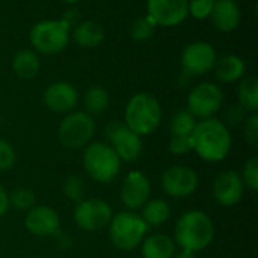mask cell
Segmentation results:
<instances>
[{
  "mask_svg": "<svg viewBox=\"0 0 258 258\" xmlns=\"http://www.w3.org/2000/svg\"><path fill=\"white\" fill-rule=\"evenodd\" d=\"M190 139L194 151H197V154L206 162H221L231 150L230 130L216 118H207L201 122H197Z\"/></svg>",
  "mask_w": 258,
  "mask_h": 258,
  "instance_id": "1",
  "label": "cell"
},
{
  "mask_svg": "<svg viewBox=\"0 0 258 258\" xmlns=\"http://www.w3.org/2000/svg\"><path fill=\"white\" fill-rule=\"evenodd\" d=\"M174 236L175 245L181 249L198 252L212 243L215 237V227L204 212L190 210L177 221Z\"/></svg>",
  "mask_w": 258,
  "mask_h": 258,
  "instance_id": "2",
  "label": "cell"
},
{
  "mask_svg": "<svg viewBox=\"0 0 258 258\" xmlns=\"http://www.w3.org/2000/svg\"><path fill=\"white\" fill-rule=\"evenodd\" d=\"M162 121V107L156 97L147 92L136 94L125 106L124 124L139 136L153 133Z\"/></svg>",
  "mask_w": 258,
  "mask_h": 258,
  "instance_id": "3",
  "label": "cell"
},
{
  "mask_svg": "<svg viewBox=\"0 0 258 258\" xmlns=\"http://www.w3.org/2000/svg\"><path fill=\"white\" fill-rule=\"evenodd\" d=\"M83 166L89 177L95 181L109 183L118 175L121 169V160L110 145L94 142L85 148Z\"/></svg>",
  "mask_w": 258,
  "mask_h": 258,
  "instance_id": "4",
  "label": "cell"
},
{
  "mask_svg": "<svg viewBox=\"0 0 258 258\" xmlns=\"http://www.w3.org/2000/svg\"><path fill=\"white\" fill-rule=\"evenodd\" d=\"M109 236L121 251H133L144 239L148 231V225L141 216L133 212H121L112 218L109 224Z\"/></svg>",
  "mask_w": 258,
  "mask_h": 258,
  "instance_id": "5",
  "label": "cell"
},
{
  "mask_svg": "<svg viewBox=\"0 0 258 258\" xmlns=\"http://www.w3.org/2000/svg\"><path fill=\"white\" fill-rule=\"evenodd\" d=\"M95 132L94 118L86 112H71L59 124V141L68 150H79L89 144Z\"/></svg>",
  "mask_w": 258,
  "mask_h": 258,
  "instance_id": "6",
  "label": "cell"
},
{
  "mask_svg": "<svg viewBox=\"0 0 258 258\" xmlns=\"http://www.w3.org/2000/svg\"><path fill=\"white\" fill-rule=\"evenodd\" d=\"M70 41V30L59 20H44L30 30V42L36 51L54 54L62 51Z\"/></svg>",
  "mask_w": 258,
  "mask_h": 258,
  "instance_id": "7",
  "label": "cell"
},
{
  "mask_svg": "<svg viewBox=\"0 0 258 258\" xmlns=\"http://www.w3.org/2000/svg\"><path fill=\"white\" fill-rule=\"evenodd\" d=\"M224 101L222 89L216 83L203 82L198 83L187 97V110L200 119L212 118L221 107Z\"/></svg>",
  "mask_w": 258,
  "mask_h": 258,
  "instance_id": "8",
  "label": "cell"
},
{
  "mask_svg": "<svg viewBox=\"0 0 258 258\" xmlns=\"http://www.w3.org/2000/svg\"><path fill=\"white\" fill-rule=\"evenodd\" d=\"M106 138L110 147L124 162H135L142 153L141 136L132 132L122 121H112L106 127Z\"/></svg>",
  "mask_w": 258,
  "mask_h": 258,
  "instance_id": "9",
  "label": "cell"
},
{
  "mask_svg": "<svg viewBox=\"0 0 258 258\" xmlns=\"http://www.w3.org/2000/svg\"><path fill=\"white\" fill-rule=\"evenodd\" d=\"M113 218L112 209L101 200H83L74 209V222L85 231H98L110 224Z\"/></svg>",
  "mask_w": 258,
  "mask_h": 258,
  "instance_id": "10",
  "label": "cell"
},
{
  "mask_svg": "<svg viewBox=\"0 0 258 258\" xmlns=\"http://www.w3.org/2000/svg\"><path fill=\"white\" fill-rule=\"evenodd\" d=\"M216 51L212 44L206 41H195L181 53V67L190 76H201L209 73L216 62Z\"/></svg>",
  "mask_w": 258,
  "mask_h": 258,
  "instance_id": "11",
  "label": "cell"
},
{
  "mask_svg": "<svg viewBox=\"0 0 258 258\" xmlns=\"http://www.w3.org/2000/svg\"><path fill=\"white\" fill-rule=\"evenodd\" d=\"M147 11L154 24L163 27L178 26L189 15L187 0H148Z\"/></svg>",
  "mask_w": 258,
  "mask_h": 258,
  "instance_id": "12",
  "label": "cell"
},
{
  "mask_svg": "<svg viewBox=\"0 0 258 258\" xmlns=\"http://www.w3.org/2000/svg\"><path fill=\"white\" fill-rule=\"evenodd\" d=\"M198 187V175L186 166H172L162 175V189L174 198L192 195Z\"/></svg>",
  "mask_w": 258,
  "mask_h": 258,
  "instance_id": "13",
  "label": "cell"
},
{
  "mask_svg": "<svg viewBox=\"0 0 258 258\" xmlns=\"http://www.w3.org/2000/svg\"><path fill=\"white\" fill-rule=\"evenodd\" d=\"M26 230L36 237H50L59 234V215L48 206L32 207L24 218Z\"/></svg>",
  "mask_w": 258,
  "mask_h": 258,
  "instance_id": "14",
  "label": "cell"
},
{
  "mask_svg": "<svg viewBox=\"0 0 258 258\" xmlns=\"http://www.w3.org/2000/svg\"><path fill=\"white\" fill-rule=\"evenodd\" d=\"M151 194V184L145 174L139 171L130 172L121 186V200L124 206L130 210H138L144 207Z\"/></svg>",
  "mask_w": 258,
  "mask_h": 258,
  "instance_id": "15",
  "label": "cell"
},
{
  "mask_svg": "<svg viewBox=\"0 0 258 258\" xmlns=\"http://www.w3.org/2000/svg\"><path fill=\"white\" fill-rule=\"evenodd\" d=\"M77 101H79V92L68 82L51 83L44 92V103L54 113L71 112L77 106Z\"/></svg>",
  "mask_w": 258,
  "mask_h": 258,
  "instance_id": "16",
  "label": "cell"
},
{
  "mask_svg": "<svg viewBox=\"0 0 258 258\" xmlns=\"http://www.w3.org/2000/svg\"><path fill=\"white\" fill-rule=\"evenodd\" d=\"M245 184L236 171H225L219 174L213 183V195L221 206H234L243 197Z\"/></svg>",
  "mask_w": 258,
  "mask_h": 258,
  "instance_id": "17",
  "label": "cell"
},
{
  "mask_svg": "<svg viewBox=\"0 0 258 258\" xmlns=\"http://www.w3.org/2000/svg\"><path fill=\"white\" fill-rule=\"evenodd\" d=\"M210 17L218 30L233 32L240 23V9L234 0H215Z\"/></svg>",
  "mask_w": 258,
  "mask_h": 258,
  "instance_id": "18",
  "label": "cell"
},
{
  "mask_svg": "<svg viewBox=\"0 0 258 258\" xmlns=\"http://www.w3.org/2000/svg\"><path fill=\"white\" fill-rule=\"evenodd\" d=\"M73 39L77 45L83 48H94L98 47L104 39V29L91 20H82L73 30Z\"/></svg>",
  "mask_w": 258,
  "mask_h": 258,
  "instance_id": "19",
  "label": "cell"
},
{
  "mask_svg": "<svg viewBox=\"0 0 258 258\" xmlns=\"http://www.w3.org/2000/svg\"><path fill=\"white\" fill-rule=\"evenodd\" d=\"M215 74L224 83H234L245 74V62L236 54H227L215 62Z\"/></svg>",
  "mask_w": 258,
  "mask_h": 258,
  "instance_id": "20",
  "label": "cell"
},
{
  "mask_svg": "<svg viewBox=\"0 0 258 258\" xmlns=\"http://www.w3.org/2000/svg\"><path fill=\"white\" fill-rule=\"evenodd\" d=\"M144 258H174L175 242L166 234H153L142 243Z\"/></svg>",
  "mask_w": 258,
  "mask_h": 258,
  "instance_id": "21",
  "label": "cell"
},
{
  "mask_svg": "<svg viewBox=\"0 0 258 258\" xmlns=\"http://www.w3.org/2000/svg\"><path fill=\"white\" fill-rule=\"evenodd\" d=\"M39 68H41V60L38 54L32 50H20L18 53H15L12 59V70L20 79L24 80L33 79L39 73Z\"/></svg>",
  "mask_w": 258,
  "mask_h": 258,
  "instance_id": "22",
  "label": "cell"
},
{
  "mask_svg": "<svg viewBox=\"0 0 258 258\" xmlns=\"http://www.w3.org/2000/svg\"><path fill=\"white\" fill-rule=\"evenodd\" d=\"M148 227H160L171 218V207L163 200H151L144 204L142 216Z\"/></svg>",
  "mask_w": 258,
  "mask_h": 258,
  "instance_id": "23",
  "label": "cell"
},
{
  "mask_svg": "<svg viewBox=\"0 0 258 258\" xmlns=\"http://www.w3.org/2000/svg\"><path fill=\"white\" fill-rule=\"evenodd\" d=\"M83 104L86 109V113L92 115H101L109 107V94L101 86H92L85 92Z\"/></svg>",
  "mask_w": 258,
  "mask_h": 258,
  "instance_id": "24",
  "label": "cell"
},
{
  "mask_svg": "<svg viewBox=\"0 0 258 258\" xmlns=\"http://www.w3.org/2000/svg\"><path fill=\"white\" fill-rule=\"evenodd\" d=\"M239 104L246 110L255 113L258 110V79L246 77L239 86Z\"/></svg>",
  "mask_w": 258,
  "mask_h": 258,
  "instance_id": "25",
  "label": "cell"
},
{
  "mask_svg": "<svg viewBox=\"0 0 258 258\" xmlns=\"http://www.w3.org/2000/svg\"><path fill=\"white\" fill-rule=\"evenodd\" d=\"M197 125V118L189 110H178L169 124L172 136H190Z\"/></svg>",
  "mask_w": 258,
  "mask_h": 258,
  "instance_id": "26",
  "label": "cell"
},
{
  "mask_svg": "<svg viewBox=\"0 0 258 258\" xmlns=\"http://www.w3.org/2000/svg\"><path fill=\"white\" fill-rule=\"evenodd\" d=\"M154 30H156V24L148 15L139 17L130 26V36L138 42H144L154 35Z\"/></svg>",
  "mask_w": 258,
  "mask_h": 258,
  "instance_id": "27",
  "label": "cell"
},
{
  "mask_svg": "<svg viewBox=\"0 0 258 258\" xmlns=\"http://www.w3.org/2000/svg\"><path fill=\"white\" fill-rule=\"evenodd\" d=\"M35 194L29 189H17L9 197V206L20 212H29L35 207Z\"/></svg>",
  "mask_w": 258,
  "mask_h": 258,
  "instance_id": "28",
  "label": "cell"
},
{
  "mask_svg": "<svg viewBox=\"0 0 258 258\" xmlns=\"http://www.w3.org/2000/svg\"><path fill=\"white\" fill-rule=\"evenodd\" d=\"M62 192L70 201L80 203L83 201V197H85V184L79 177L70 175L62 183Z\"/></svg>",
  "mask_w": 258,
  "mask_h": 258,
  "instance_id": "29",
  "label": "cell"
},
{
  "mask_svg": "<svg viewBox=\"0 0 258 258\" xmlns=\"http://www.w3.org/2000/svg\"><path fill=\"white\" fill-rule=\"evenodd\" d=\"M215 6V0H187V11L197 20H206L210 17Z\"/></svg>",
  "mask_w": 258,
  "mask_h": 258,
  "instance_id": "30",
  "label": "cell"
},
{
  "mask_svg": "<svg viewBox=\"0 0 258 258\" xmlns=\"http://www.w3.org/2000/svg\"><path fill=\"white\" fill-rule=\"evenodd\" d=\"M243 184L248 189L257 192L258 190V157H252L246 162L243 168Z\"/></svg>",
  "mask_w": 258,
  "mask_h": 258,
  "instance_id": "31",
  "label": "cell"
},
{
  "mask_svg": "<svg viewBox=\"0 0 258 258\" xmlns=\"http://www.w3.org/2000/svg\"><path fill=\"white\" fill-rule=\"evenodd\" d=\"M15 160H17V154L14 147L9 142L0 139V171L11 169L15 165Z\"/></svg>",
  "mask_w": 258,
  "mask_h": 258,
  "instance_id": "32",
  "label": "cell"
},
{
  "mask_svg": "<svg viewBox=\"0 0 258 258\" xmlns=\"http://www.w3.org/2000/svg\"><path fill=\"white\" fill-rule=\"evenodd\" d=\"M194 150L190 136H172L169 141V151L172 154H187Z\"/></svg>",
  "mask_w": 258,
  "mask_h": 258,
  "instance_id": "33",
  "label": "cell"
},
{
  "mask_svg": "<svg viewBox=\"0 0 258 258\" xmlns=\"http://www.w3.org/2000/svg\"><path fill=\"white\" fill-rule=\"evenodd\" d=\"M245 139L252 147H258V115L251 113L245 119Z\"/></svg>",
  "mask_w": 258,
  "mask_h": 258,
  "instance_id": "34",
  "label": "cell"
},
{
  "mask_svg": "<svg viewBox=\"0 0 258 258\" xmlns=\"http://www.w3.org/2000/svg\"><path fill=\"white\" fill-rule=\"evenodd\" d=\"M246 119V110L240 104H231L225 112V121L230 125H239Z\"/></svg>",
  "mask_w": 258,
  "mask_h": 258,
  "instance_id": "35",
  "label": "cell"
},
{
  "mask_svg": "<svg viewBox=\"0 0 258 258\" xmlns=\"http://www.w3.org/2000/svg\"><path fill=\"white\" fill-rule=\"evenodd\" d=\"M68 30H73L82 20H80V14L77 12V9H68L65 11V14L62 15V18L59 20Z\"/></svg>",
  "mask_w": 258,
  "mask_h": 258,
  "instance_id": "36",
  "label": "cell"
},
{
  "mask_svg": "<svg viewBox=\"0 0 258 258\" xmlns=\"http://www.w3.org/2000/svg\"><path fill=\"white\" fill-rule=\"evenodd\" d=\"M8 209H9V195L0 186V218L8 212Z\"/></svg>",
  "mask_w": 258,
  "mask_h": 258,
  "instance_id": "37",
  "label": "cell"
},
{
  "mask_svg": "<svg viewBox=\"0 0 258 258\" xmlns=\"http://www.w3.org/2000/svg\"><path fill=\"white\" fill-rule=\"evenodd\" d=\"M174 258H197L195 252L187 251V249H181L177 255H174Z\"/></svg>",
  "mask_w": 258,
  "mask_h": 258,
  "instance_id": "38",
  "label": "cell"
},
{
  "mask_svg": "<svg viewBox=\"0 0 258 258\" xmlns=\"http://www.w3.org/2000/svg\"><path fill=\"white\" fill-rule=\"evenodd\" d=\"M62 2H65V3H68V5H74V3H79L80 0H62Z\"/></svg>",
  "mask_w": 258,
  "mask_h": 258,
  "instance_id": "39",
  "label": "cell"
},
{
  "mask_svg": "<svg viewBox=\"0 0 258 258\" xmlns=\"http://www.w3.org/2000/svg\"><path fill=\"white\" fill-rule=\"evenodd\" d=\"M32 258H38V257H32Z\"/></svg>",
  "mask_w": 258,
  "mask_h": 258,
  "instance_id": "40",
  "label": "cell"
}]
</instances>
